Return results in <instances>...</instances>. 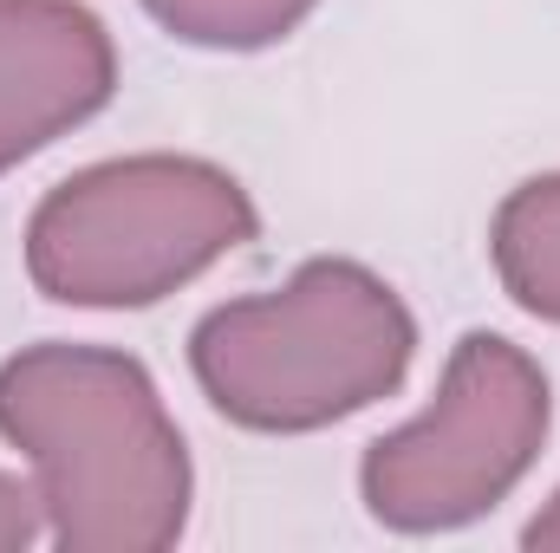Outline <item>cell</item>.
<instances>
[{"label": "cell", "instance_id": "obj_5", "mask_svg": "<svg viewBox=\"0 0 560 553\" xmlns=\"http://www.w3.org/2000/svg\"><path fill=\"white\" fill-rule=\"evenodd\" d=\"M118 98V39L85 0H0V176Z\"/></svg>", "mask_w": 560, "mask_h": 553}, {"label": "cell", "instance_id": "obj_3", "mask_svg": "<svg viewBox=\"0 0 560 553\" xmlns=\"http://www.w3.org/2000/svg\"><path fill=\"white\" fill-rule=\"evenodd\" d=\"M261 235L235 169L183 150L105 156L52 183L26 215V280L52 306L138 313Z\"/></svg>", "mask_w": 560, "mask_h": 553}, {"label": "cell", "instance_id": "obj_1", "mask_svg": "<svg viewBox=\"0 0 560 553\" xmlns=\"http://www.w3.org/2000/svg\"><path fill=\"white\" fill-rule=\"evenodd\" d=\"M0 436L26 456L59 553L183 541L196 469L150 365L118 345L39 339L0 358Z\"/></svg>", "mask_w": 560, "mask_h": 553}, {"label": "cell", "instance_id": "obj_4", "mask_svg": "<svg viewBox=\"0 0 560 553\" xmlns=\"http://www.w3.org/2000/svg\"><path fill=\"white\" fill-rule=\"evenodd\" d=\"M555 430V385L535 352L502 332H463L411 423L359 456V502L392 534H456L495 515Z\"/></svg>", "mask_w": 560, "mask_h": 553}, {"label": "cell", "instance_id": "obj_9", "mask_svg": "<svg viewBox=\"0 0 560 553\" xmlns=\"http://www.w3.org/2000/svg\"><path fill=\"white\" fill-rule=\"evenodd\" d=\"M522 548L528 553H560V489L535 508V521L522 528Z\"/></svg>", "mask_w": 560, "mask_h": 553}, {"label": "cell", "instance_id": "obj_7", "mask_svg": "<svg viewBox=\"0 0 560 553\" xmlns=\"http://www.w3.org/2000/svg\"><path fill=\"white\" fill-rule=\"evenodd\" d=\"M138 7L170 39L202 52H268L319 13V0H138Z\"/></svg>", "mask_w": 560, "mask_h": 553}, {"label": "cell", "instance_id": "obj_2", "mask_svg": "<svg viewBox=\"0 0 560 553\" xmlns=\"http://www.w3.org/2000/svg\"><path fill=\"white\" fill-rule=\"evenodd\" d=\"M411 358L405 293L346 255H313L268 293L222 299L189 332L196 391L255 436H313L372 411L411 378Z\"/></svg>", "mask_w": 560, "mask_h": 553}, {"label": "cell", "instance_id": "obj_6", "mask_svg": "<svg viewBox=\"0 0 560 553\" xmlns=\"http://www.w3.org/2000/svg\"><path fill=\"white\" fill-rule=\"evenodd\" d=\"M489 268L502 280V293L541 319L560 326V169H541L528 183H515L495 215H489Z\"/></svg>", "mask_w": 560, "mask_h": 553}, {"label": "cell", "instance_id": "obj_8", "mask_svg": "<svg viewBox=\"0 0 560 553\" xmlns=\"http://www.w3.org/2000/svg\"><path fill=\"white\" fill-rule=\"evenodd\" d=\"M33 541H46V508L33 475L0 469V553H26Z\"/></svg>", "mask_w": 560, "mask_h": 553}]
</instances>
